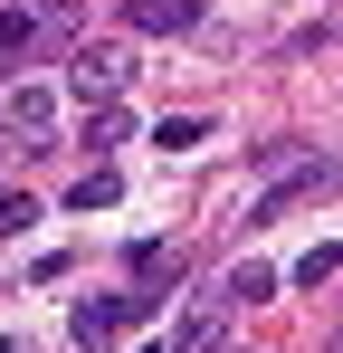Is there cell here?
Masks as SVG:
<instances>
[{
	"label": "cell",
	"instance_id": "obj_1",
	"mask_svg": "<svg viewBox=\"0 0 343 353\" xmlns=\"http://www.w3.org/2000/svg\"><path fill=\"white\" fill-rule=\"evenodd\" d=\"M153 305H163V296H143V287H134V296H96V305H76V325H67V334H76V353H105L114 334H134Z\"/></svg>",
	"mask_w": 343,
	"mask_h": 353
},
{
	"label": "cell",
	"instance_id": "obj_2",
	"mask_svg": "<svg viewBox=\"0 0 343 353\" xmlns=\"http://www.w3.org/2000/svg\"><path fill=\"white\" fill-rule=\"evenodd\" d=\"M134 86V58L114 48V39H96V48H76V96H96V105H114Z\"/></svg>",
	"mask_w": 343,
	"mask_h": 353
},
{
	"label": "cell",
	"instance_id": "obj_3",
	"mask_svg": "<svg viewBox=\"0 0 343 353\" xmlns=\"http://www.w3.org/2000/svg\"><path fill=\"white\" fill-rule=\"evenodd\" d=\"M10 134H19V153H57V105L39 86H10Z\"/></svg>",
	"mask_w": 343,
	"mask_h": 353
},
{
	"label": "cell",
	"instance_id": "obj_4",
	"mask_svg": "<svg viewBox=\"0 0 343 353\" xmlns=\"http://www.w3.org/2000/svg\"><path fill=\"white\" fill-rule=\"evenodd\" d=\"M220 334H229V315H220V305H200V315H181L163 344H143V353H220Z\"/></svg>",
	"mask_w": 343,
	"mask_h": 353
},
{
	"label": "cell",
	"instance_id": "obj_5",
	"mask_svg": "<svg viewBox=\"0 0 343 353\" xmlns=\"http://www.w3.org/2000/svg\"><path fill=\"white\" fill-rule=\"evenodd\" d=\"M134 287H143V296L181 287V248H163V239H143V248H134Z\"/></svg>",
	"mask_w": 343,
	"mask_h": 353
},
{
	"label": "cell",
	"instance_id": "obj_6",
	"mask_svg": "<svg viewBox=\"0 0 343 353\" xmlns=\"http://www.w3.org/2000/svg\"><path fill=\"white\" fill-rule=\"evenodd\" d=\"M124 19H134V29H191V19H200V0H124Z\"/></svg>",
	"mask_w": 343,
	"mask_h": 353
},
{
	"label": "cell",
	"instance_id": "obj_7",
	"mask_svg": "<svg viewBox=\"0 0 343 353\" xmlns=\"http://www.w3.org/2000/svg\"><path fill=\"white\" fill-rule=\"evenodd\" d=\"M343 277V239H324V248H305V258H295V287L315 296V287H334Z\"/></svg>",
	"mask_w": 343,
	"mask_h": 353
},
{
	"label": "cell",
	"instance_id": "obj_8",
	"mask_svg": "<svg viewBox=\"0 0 343 353\" xmlns=\"http://www.w3.org/2000/svg\"><path fill=\"white\" fill-rule=\"evenodd\" d=\"M277 296V268H229V305H267Z\"/></svg>",
	"mask_w": 343,
	"mask_h": 353
},
{
	"label": "cell",
	"instance_id": "obj_9",
	"mask_svg": "<svg viewBox=\"0 0 343 353\" xmlns=\"http://www.w3.org/2000/svg\"><path fill=\"white\" fill-rule=\"evenodd\" d=\"M114 191H124L114 172H76V191H67V210H114Z\"/></svg>",
	"mask_w": 343,
	"mask_h": 353
},
{
	"label": "cell",
	"instance_id": "obj_10",
	"mask_svg": "<svg viewBox=\"0 0 343 353\" xmlns=\"http://www.w3.org/2000/svg\"><path fill=\"white\" fill-rule=\"evenodd\" d=\"M114 143H124V105H96L86 115V153H114Z\"/></svg>",
	"mask_w": 343,
	"mask_h": 353
},
{
	"label": "cell",
	"instance_id": "obj_11",
	"mask_svg": "<svg viewBox=\"0 0 343 353\" xmlns=\"http://www.w3.org/2000/svg\"><path fill=\"white\" fill-rule=\"evenodd\" d=\"M200 134H210V124H200V115H163V134H153V143H163V153H191Z\"/></svg>",
	"mask_w": 343,
	"mask_h": 353
},
{
	"label": "cell",
	"instance_id": "obj_12",
	"mask_svg": "<svg viewBox=\"0 0 343 353\" xmlns=\"http://www.w3.org/2000/svg\"><path fill=\"white\" fill-rule=\"evenodd\" d=\"M29 39H39V19H29V10H0V58H19Z\"/></svg>",
	"mask_w": 343,
	"mask_h": 353
},
{
	"label": "cell",
	"instance_id": "obj_13",
	"mask_svg": "<svg viewBox=\"0 0 343 353\" xmlns=\"http://www.w3.org/2000/svg\"><path fill=\"white\" fill-rule=\"evenodd\" d=\"M29 220H39V201H19V191H10V201H0V239H19Z\"/></svg>",
	"mask_w": 343,
	"mask_h": 353
},
{
	"label": "cell",
	"instance_id": "obj_14",
	"mask_svg": "<svg viewBox=\"0 0 343 353\" xmlns=\"http://www.w3.org/2000/svg\"><path fill=\"white\" fill-rule=\"evenodd\" d=\"M39 10H67V0H39Z\"/></svg>",
	"mask_w": 343,
	"mask_h": 353
},
{
	"label": "cell",
	"instance_id": "obj_15",
	"mask_svg": "<svg viewBox=\"0 0 343 353\" xmlns=\"http://www.w3.org/2000/svg\"><path fill=\"white\" fill-rule=\"evenodd\" d=\"M324 353H343V334H334V344H324Z\"/></svg>",
	"mask_w": 343,
	"mask_h": 353
}]
</instances>
